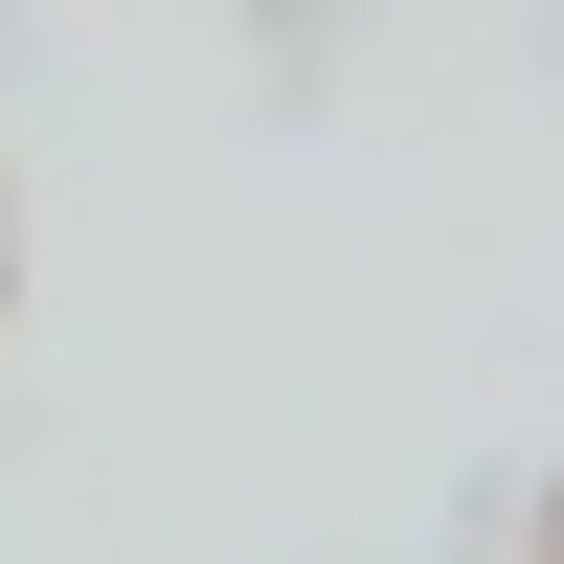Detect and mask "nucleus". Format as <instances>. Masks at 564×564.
I'll return each mask as SVG.
<instances>
[{
    "mask_svg": "<svg viewBox=\"0 0 564 564\" xmlns=\"http://www.w3.org/2000/svg\"><path fill=\"white\" fill-rule=\"evenodd\" d=\"M520 564H564V497H542V542H520Z\"/></svg>",
    "mask_w": 564,
    "mask_h": 564,
    "instance_id": "nucleus-1",
    "label": "nucleus"
}]
</instances>
